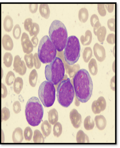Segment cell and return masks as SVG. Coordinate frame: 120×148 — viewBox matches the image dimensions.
Here are the masks:
<instances>
[{
	"label": "cell",
	"mask_w": 120,
	"mask_h": 148,
	"mask_svg": "<svg viewBox=\"0 0 120 148\" xmlns=\"http://www.w3.org/2000/svg\"><path fill=\"white\" fill-rule=\"evenodd\" d=\"M73 83L77 99L82 103H86L91 98L93 88L89 72L84 69L79 70L74 76Z\"/></svg>",
	"instance_id": "cell-1"
},
{
	"label": "cell",
	"mask_w": 120,
	"mask_h": 148,
	"mask_svg": "<svg viewBox=\"0 0 120 148\" xmlns=\"http://www.w3.org/2000/svg\"><path fill=\"white\" fill-rule=\"evenodd\" d=\"M50 38L58 52L62 51L68 39L67 29L64 25L58 20L53 21L49 29Z\"/></svg>",
	"instance_id": "cell-2"
},
{
	"label": "cell",
	"mask_w": 120,
	"mask_h": 148,
	"mask_svg": "<svg viewBox=\"0 0 120 148\" xmlns=\"http://www.w3.org/2000/svg\"><path fill=\"white\" fill-rule=\"evenodd\" d=\"M26 119L29 125L35 127L41 123L44 115V109L38 98L33 97L29 99L25 110Z\"/></svg>",
	"instance_id": "cell-3"
},
{
	"label": "cell",
	"mask_w": 120,
	"mask_h": 148,
	"mask_svg": "<svg viewBox=\"0 0 120 148\" xmlns=\"http://www.w3.org/2000/svg\"><path fill=\"white\" fill-rule=\"evenodd\" d=\"M65 69L61 59L56 57L51 63L45 67V75L48 81L57 85L64 79L65 76Z\"/></svg>",
	"instance_id": "cell-4"
},
{
	"label": "cell",
	"mask_w": 120,
	"mask_h": 148,
	"mask_svg": "<svg viewBox=\"0 0 120 148\" xmlns=\"http://www.w3.org/2000/svg\"><path fill=\"white\" fill-rule=\"evenodd\" d=\"M75 96L74 87L69 78L61 80L57 89V97L61 106L68 108L73 103Z\"/></svg>",
	"instance_id": "cell-5"
},
{
	"label": "cell",
	"mask_w": 120,
	"mask_h": 148,
	"mask_svg": "<svg viewBox=\"0 0 120 148\" xmlns=\"http://www.w3.org/2000/svg\"><path fill=\"white\" fill-rule=\"evenodd\" d=\"M57 50L47 36L43 37L39 42L38 55L42 63L49 64L55 60Z\"/></svg>",
	"instance_id": "cell-6"
},
{
	"label": "cell",
	"mask_w": 120,
	"mask_h": 148,
	"mask_svg": "<svg viewBox=\"0 0 120 148\" xmlns=\"http://www.w3.org/2000/svg\"><path fill=\"white\" fill-rule=\"evenodd\" d=\"M81 46L79 40L75 36L68 38L64 55L67 63L73 66L79 60L80 56Z\"/></svg>",
	"instance_id": "cell-7"
},
{
	"label": "cell",
	"mask_w": 120,
	"mask_h": 148,
	"mask_svg": "<svg viewBox=\"0 0 120 148\" xmlns=\"http://www.w3.org/2000/svg\"><path fill=\"white\" fill-rule=\"evenodd\" d=\"M54 85L48 81L43 82L39 88L38 94L40 100L46 107L52 106L56 99Z\"/></svg>",
	"instance_id": "cell-8"
},
{
	"label": "cell",
	"mask_w": 120,
	"mask_h": 148,
	"mask_svg": "<svg viewBox=\"0 0 120 148\" xmlns=\"http://www.w3.org/2000/svg\"><path fill=\"white\" fill-rule=\"evenodd\" d=\"M24 28L25 30L30 34L31 36H37L40 31L39 26L38 24L33 23L31 18H26L24 23Z\"/></svg>",
	"instance_id": "cell-9"
},
{
	"label": "cell",
	"mask_w": 120,
	"mask_h": 148,
	"mask_svg": "<svg viewBox=\"0 0 120 148\" xmlns=\"http://www.w3.org/2000/svg\"><path fill=\"white\" fill-rule=\"evenodd\" d=\"M13 66L14 71L21 76L25 74L27 71L26 64L25 62L21 60L19 55L15 56Z\"/></svg>",
	"instance_id": "cell-10"
},
{
	"label": "cell",
	"mask_w": 120,
	"mask_h": 148,
	"mask_svg": "<svg viewBox=\"0 0 120 148\" xmlns=\"http://www.w3.org/2000/svg\"><path fill=\"white\" fill-rule=\"evenodd\" d=\"M21 42L24 53L29 54L33 52L34 48L33 45L29 38L28 34L25 32L22 34Z\"/></svg>",
	"instance_id": "cell-11"
},
{
	"label": "cell",
	"mask_w": 120,
	"mask_h": 148,
	"mask_svg": "<svg viewBox=\"0 0 120 148\" xmlns=\"http://www.w3.org/2000/svg\"><path fill=\"white\" fill-rule=\"evenodd\" d=\"M106 107V103L105 99L103 97H101L97 101H95L93 103L92 109L95 114L100 113L104 110Z\"/></svg>",
	"instance_id": "cell-12"
},
{
	"label": "cell",
	"mask_w": 120,
	"mask_h": 148,
	"mask_svg": "<svg viewBox=\"0 0 120 148\" xmlns=\"http://www.w3.org/2000/svg\"><path fill=\"white\" fill-rule=\"evenodd\" d=\"M70 117L72 124L75 128L77 129L80 127L82 123V116L76 109L71 110Z\"/></svg>",
	"instance_id": "cell-13"
},
{
	"label": "cell",
	"mask_w": 120,
	"mask_h": 148,
	"mask_svg": "<svg viewBox=\"0 0 120 148\" xmlns=\"http://www.w3.org/2000/svg\"><path fill=\"white\" fill-rule=\"evenodd\" d=\"M95 57L99 61L102 62L104 60L106 57V53L104 47L103 46L96 43L93 48Z\"/></svg>",
	"instance_id": "cell-14"
},
{
	"label": "cell",
	"mask_w": 120,
	"mask_h": 148,
	"mask_svg": "<svg viewBox=\"0 0 120 148\" xmlns=\"http://www.w3.org/2000/svg\"><path fill=\"white\" fill-rule=\"evenodd\" d=\"M2 44L4 49L7 51L12 50L14 44L11 37L9 35L5 34L2 39Z\"/></svg>",
	"instance_id": "cell-15"
},
{
	"label": "cell",
	"mask_w": 120,
	"mask_h": 148,
	"mask_svg": "<svg viewBox=\"0 0 120 148\" xmlns=\"http://www.w3.org/2000/svg\"><path fill=\"white\" fill-rule=\"evenodd\" d=\"M95 121L97 127L100 130H104L107 124L106 119L102 115L96 116L95 117Z\"/></svg>",
	"instance_id": "cell-16"
},
{
	"label": "cell",
	"mask_w": 120,
	"mask_h": 148,
	"mask_svg": "<svg viewBox=\"0 0 120 148\" xmlns=\"http://www.w3.org/2000/svg\"><path fill=\"white\" fill-rule=\"evenodd\" d=\"M12 138L13 142L15 143H22L24 139L22 129L20 127L16 128L13 132Z\"/></svg>",
	"instance_id": "cell-17"
},
{
	"label": "cell",
	"mask_w": 120,
	"mask_h": 148,
	"mask_svg": "<svg viewBox=\"0 0 120 148\" xmlns=\"http://www.w3.org/2000/svg\"><path fill=\"white\" fill-rule=\"evenodd\" d=\"M23 82L22 78L18 77L15 79L13 83V88L15 92L18 95L19 94L22 90Z\"/></svg>",
	"instance_id": "cell-18"
},
{
	"label": "cell",
	"mask_w": 120,
	"mask_h": 148,
	"mask_svg": "<svg viewBox=\"0 0 120 148\" xmlns=\"http://www.w3.org/2000/svg\"><path fill=\"white\" fill-rule=\"evenodd\" d=\"M58 116L57 110L54 108L50 110L48 112V119L52 125H54L58 120Z\"/></svg>",
	"instance_id": "cell-19"
},
{
	"label": "cell",
	"mask_w": 120,
	"mask_h": 148,
	"mask_svg": "<svg viewBox=\"0 0 120 148\" xmlns=\"http://www.w3.org/2000/svg\"><path fill=\"white\" fill-rule=\"evenodd\" d=\"M39 11L41 16L47 19L50 15V10L47 4H41L40 5Z\"/></svg>",
	"instance_id": "cell-20"
},
{
	"label": "cell",
	"mask_w": 120,
	"mask_h": 148,
	"mask_svg": "<svg viewBox=\"0 0 120 148\" xmlns=\"http://www.w3.org/2000/svg\"><path fill=\"white\" fill-rule=\"evenodd\" d=\"M13 27L12 18L10 15H7L4 20L3 27L5 30L7 32H10L12 31Z\"/></svg>",
	"instance_id": "cell-21"
},
{
	"label": "cell",
	"mask_w": 120,
	"mask_h": 148,
	"mask_svg": "<svg viewBox=\"0 0 120 148\" xmlns=\"http://www.w3.org/2000/svg\"><path fill=\"white\" fill-rule=\"evenodd\" d=\"M41 130L44 136L46 137L49 136L52 130L51 125L47 120L43 122L41 125Z\"/></svg>",
	"instance_id": "cell-22"
},
{
	"label": "cell",
	"mask_w": 120,
	"mask_h": 148,
	"mask_svg": "<svg viewBox=\"0 0 120 148\" xmlns=\"http://www.w3.org/2000/svg\"><path fill=\"white\" fill-rule=\"evenodd\" d=\"M92 39V32L89 30L85 32V36L82 35L81 37L80 40L82 43L84 45H89L91 43Z\"/></svg>",
	"instance_id": "cell-23"
},
{
	"label": "cell",
	"mask_w": 120,
	"mask_h": 148,
	"mask_svg": "<svg viewBox=\"0 0 120 148\" xmlns=\"http://www.w3.org/2000/svg\"><path fill=\"white\" fill-rule=\"evenodd\" d=\"M76 141L78 143H88V137L82 130H80L77 134Z\"/></svg>",
	"instance_id": "cell-24"
},
{
	"label": "cell",
	"mask_w": 120,
	"mask_h": 148,
	"mask_svg": "<svg viewBox=\"0 0 120 148\" xmlns=\"http://www.w3.org/2000/svg\"><path fill=\"white\" fill-rule=\"evenodd\" d=\"M89 17V12L85 8H82L79 11L78 18L79 20L82 23L86 22Z\"/></svg>",
	"instance_id": "cell-25"
},
{
	"label": "cell",
	"mask_w": 120,
	"mask_h": 148,
	"mask_svg": "<svg viewBox=\"0 0 120 148\" xmlns=\"http://www.w3.org/2000/svg\"><path fill=\"white\" fill-rule=\"evenodd\" d=\"M38 75L35 69H34L30 72L29 77V82L31 86L36 87L37 84Z\"/></svg>",
	"instance_id": "cell-26"
},
{
	"label": "cell",
	"mask_w": 120,
	"mask_h": 148,
	"mask_svg": "<svg viewBox=\"0 0 120 148\" xmlns=\"http://www.w3.org/2000/svg\"><path fill=\"white\" fill-rule=\"evenodd\" d=\"M95 125L94 120L91 118L90 116H88L84 121V127L87 130H90L94 128Z\"/></svg>",
	"instance_id": "cell-27"
},
{
	"label": "cell",
	"mask_w": 120,
	"mask_h": 148,
	"mask_svg": "<svg viewBox=\"0 0 120 148\" xmlns=\"http://www.w3.org/2000/svg\"><path fill=\"white\" fill-rule=\"evenodd\" d=\"M88 68L90 73L93 75L97 74L98 71L97 65V62L95 59L91 60L88 64Z\"/></svg>",
	"instance_id": "cell-28"
},
{
	"label": "cell",
	"mask_w": 120,
	"mask_h": 148,
	"mask_svg": "<svg viewBox=\"0 0 120 148\" xmlns=\"http://www.w3.org/2000/svg\"><path fill=\"white\" fill-rule=\"evenodd\" d=\"M33 139L35 143H43L45 142L44 137L38 130L34 131Z\"/></svg>",
	"instance_id": "cell-29"
},
{
	"label": "cell",
	"mask_w": 120,
	"mask_h": 148,
	"mask_svg": "<svg viewBox=\"0 0 120 148\" xmlns=\"http://www.w3.org/2000/svg\"><path fill=\"white\" fill-rule=\"evenodd\" d=\"M4 64L7 68H10L12 63L13 58L12 54L9 52L5 53L3 56Z\"/></svg>",
	"instance_id": "cell-30"
},
{
	"label": "cell",
	"mask_w": 120,
	"mask_h": 148,
	"mask_svg": "<svg viewBox=\"0 0 120 148\" xmlns=\"http://www.w3.org/2000/svg\"><path fill=\"white\" fill-rule=\"evenodd\" d=\"M106 34V29L104 26H101L97 32V36L98 41L103 42L105 40Z\"/></svg>",
	"instance_id": "cell-31"
},
{
	"label": "cell",
	"mask_w": 120,
	"mask_h": 148,
	"mask_svg": "<svg viewBox=\"0 0 120 148\" xmlns=\"http://www.w3.org/2000/svg\"><path fill=\"white\" fill-rule=\"evenodd\" d=\"M24 59L27 68L30 69H32L34 66L33 54H26L24 56Z\"/></svg>",
	"instance_id": "cell-32"
},
{
	"label": "cell",
	"mask_w": 120,
	"mask_h": 148,
	"mask_svg": "<svg viewBox=\"0 0 120 148\" xmlns=\"http://www.w3.org/2000/svg\"><path fill=\"white\" fill-rule=\"evenodd\" d=\"M53 134L55 136L58 138L61 134H62V127L61 123L59 122H57L55 123L53 127Z\"/></svg>",
	"instance_id": "cell-33"
},
{
	"label": "cell",
	"mask_w": 120,
	"mask_h": 148,
	"mask_svg": "<svg viewBox=\"0 0 120 148\" xmlns=\"http://www.w3.org/2000/svg\"><path fill=\"white\" fill-rule=\"evenodd\" d=\"M92 50L90 47H87L85 48L83 53V58L85 62L87 63L92 57Z\"/></svg>",
	"instance_id": "cell-34"
},
{
	"label": "cell",
	"mask_w": 120,
	"mask_h": 148,
	"mask_svg": "<svg viewBox=\"0 0 120 148\" xmlns=\"http://www.w3.org/2000/svg\"><path fill=\"white\" fill-rule=\"evenodd\" d=\"M15 79L14 73L12 71H10L8 73L5 78V82L7 85L11 86L14 83Z\"/></svg>",
	"instance_id": "cell-35"
},
{
	"label": "cell",
	"mask_w": 120,
	"mask_h": 148,
	"mask_svg": "<svg viewBox=\"0 0 120 148\" xmlns=\"http://www.w3.org/2000/svg\"><path fill=\"white\" fill-rule=\"evenodd\" d=\"M21 29L19 25L17 24L14 27L13 30V36L14 38L17 40L19 39L21 36Z\"/></svg>",
	"instance_id": "cell-36"
},
{
	"label": "cell",
	"mask_w": 120,
	"mask_h": 148,
	"mask_svg": "<svg viewBox=\"0 0 120 148\" xmlns=\"http://www.w3.org/2000/svg\"><path fill=\"white\" fill-rule=\"evenodd\" d=\"M10 117V110L7 108L5 107L1 110V121H6L9 119Z\"/></svg>",
	"instance_id": "cell-37"
},
{
	"label": "cell",
	"mask_w": 120,
	"mask_h": 148,
	"mask_svg": "<svg viewBox=\"0 0 120 148\" xmlns=\"http://www.w3.org/2000/svg\"><path fill=\"white\" fill-rule=\"evenodd\" d=\"M33 132L31 128L29 127H26L24 132V136L27 141H30L33 136Z\"/></svg>",
	"instance_id": "cell-38"
},
{
	"label": "cell",
	"mask_w": 120,
	"mask_h": 148,
	"mask_svg": "<svg viewBox=\"0 0 120 148\" xmlns=\"http://www.w3.org/2000/svg\"><path fill=\"white\" fill-rule=\"evenodd\" d=\"M97 9L98 13L101 16H105L106 14L107 5L104 4H98Z\"/></svg>",
	"instance_id": "cell-39"
},
{
	"label": "cell",
	"mask_w": 120,
	"mask_h": 148,
	"mask_svg": "<svg viewBox=\"0 0 120 148\" xmlns=\"http://www.w3.org/2000/svg\"><path fill=\"white\" fill-rule=\"evenodd\" d=\"M34 64L36 69H38L40 68L41 66V61L38 57V53L34 54L33 56Z\"/></svg>",
	"instance_id": "cell-40"
},
{
	"label": "cell",
	"mask_w": 120,
	"mask_h": 148,
	"mask_svg": "<svg viewBox=\"0 0 120 148\" xmlns=\"http://www.w3.org/2000/svg\"><path fill=\"white\" fill-rule=\"evenodd\" d=\"M108 28L111 31H115V18L109 19L108 21Z\"/></svg>",
	"instance_id": "cell-41"
},
{
	"label": "cell",
	"mask_w": 120,
	"mask_h": 148,
	"mask_svg": "<svg viewBox=\"0 0 120 148\" xmlns=\"http://www.w3.org/2000/svg\"><path fill=\"white\" fill-rule=\"evenodd\" d=\"M13 109L15 114L19 113L21 110V106L19 101H16L14 102L13 105Z\"/></svg>",
	"instance_id": "cell-42"
},
{
	"label": "cell",
	"mask_w": 120,
	"mask_h": 148,
	"mask_svg": "<svg viewBox=\"0 0 120 148\" xmlns=\"http://www.w3.org/2000/svg\"><path fill=\"white\" fill-rule=\"evenodd\" d=\"M99 21V18L97 15L94 14L92 15L90 18V23L92 27H94L95 24Z\"/></svg>",
	"instance_id": "cell-43"
},
{
	"label": "cell",
	"mask_w": 120,
	"mask_h": 148,
	"mask_svg": "<svg viewBox=\"0 0 120 148\" xmlns=\"http://www.w3.org/2000/svg\"><path fill=\"white\" fill-rule=\"evenodd\" d=\"M109 44H113L115 43V34H109L106 39Z\"/></svg>",
	"instance_id": "cell-44"
},
{
	"label": "cell",
	"mask_w": 120,
	"mask_h": 148,
	"mask_svg": "<svg viewBox=\"0 0 120 148\" xmlns=\"http://www.w3.org/2000/svg\"><path fill=\"white\" fill-rule=\"evenodd\" d=\"M8 95V90L7 88L3 84L1 83V98H5Z\"/></svg>",
	"instance_id": "cell-45"
},
{
	"label": "cell",
	"mask_w": 120,
	"mask_h": 148,
	"mask_svg": "<svg viewBox=\"0 0 120 148\" xmlns=\"http://www.w3.org/2000/svg\"><path fill=\"white\" fill-rule=\"evenodd\" d=\"M29 10L31 13H36L37 9H38V4H30L29 5Z\"/></svg>",
	"instance_id": "cell-46"
},
{
	"label": "cell",
	"mask_w": 120,
	"mask_h": 148,
	"mask_svg": "<svg viewBox=\"0 0 120 148\" xmlns=\"http://www.w3.org/2000/svg\"><path fill=\"white\" fill-rule=\"evenodd\" d=\"M101 27L99 21H98L94 25V33L96 36H97V33L98 29Z\"/></svg>",
	"instance_id": "cell-47"
},
{
	"label": "cell",
	"mask_w": 120,
	"mask_h": 148,
	"mask_svg": "<svg viewBox=\"0 0 120 148\" xmlns=\"http://www.w3.org/2000/svg\"><path fill=\"white\" fill-rule=\"evenodd\" d=\"M31 41L32 43L34 48H36L38 45L39 42V39L36 36H34L32 38Z\"/></svg>",
	"instance_id": "cell-48"
},
{
	"label": "cell",
	"mask_w": 120,
	"mask_h": 148,
	"mask_svg": "<svg viewBox=\"0 0 120 148\" xmlns=\"http://www.w3.org/2000/svg\"><path fill=\"white\" fill-rule=\"evenodd\" d=\"M114 4H109L107 5V9L108 12L110 13L112 12L114 9Z\"/></svg>",
	"instance_id": "cell-49"
}]
</instances>
